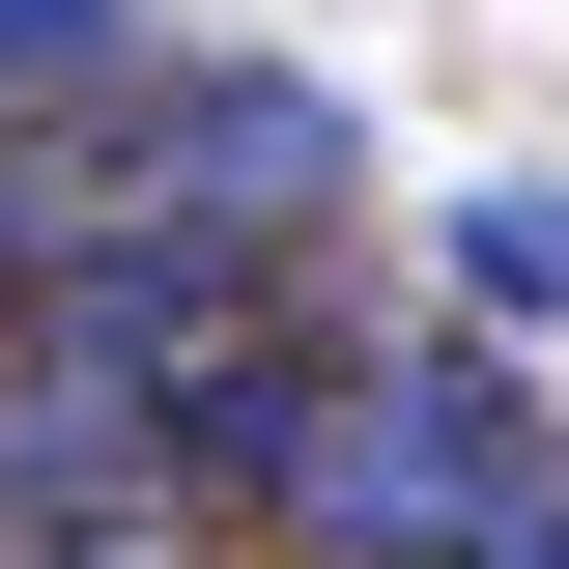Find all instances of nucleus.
I'll return each instance as SVG.
<instances>
[{"instance_id":"2","label":"nucleus","mask_w":569,"mask_h":569,"mask_svg":"<svg viewBox=\"0 0 569 569\" xmlns=\"http://www.w3.org/2000/svg\"><path fill=\"white\" fill-rule=\"evenodd\" d=\"M427 257H456V342H569V171H485Z\"/></svg>"},{"instance_id":"4","label":"nucleus","mask_w":569,"mask_h":569,"mask_svg":"<svg viewBox=\"0 0 569 569\" xmlns=\"http://www.w3.org/2000/svg\"><path fill=\"white\" fill-rule=\"evenodd\" d=\"M0 569H228L200 512H86V541H0Z\"/></svg>"},{"instance_id":"1","label":"nucleus","mask_w":569,"mask_h":569,"mask_svg":"<svg viewBox=\"0 0 569 569\" xmlns=\"http://www.w3.org/2000/svg\"><path fill=\"white\" fill-rule=\"evenodd\" d=\"M541 485H569L541 342H456V313H427V342H313L284 370L200 541H257V569H485Z\"/></svg>"},{"instance_id":"3","label":"nucleus","mask_w":569,"mask_h":569,"mask_svg":"<svg viewBox=\"0 0 569 569\" xmlns=\"http://www.w3.org/2000/svg\"><path fill=\"white\" fill-rule=\"evenodd\" d=\"M86 58H142V0H0V114H29V86H86Z\"/></svg>"}]
</instances>
